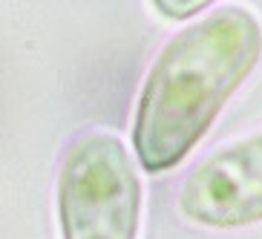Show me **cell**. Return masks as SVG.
Returning a JSON list of instances; mask_svg holds the SVG:
<instances>
[{
	"label": "cell",
	"instance_id": "obj_1",
	"mask_svg": "<svg viewBox=\"0 0 262 239\" xmlns=\"http://www.w3.org/2000/svg\"><path fill=\"white\" fill-rule=\"evenodd\" d=\"M259 55L262 26L242 6H222L179 32L139 98L133 144L141 167L162 173L182 162L254 72Z\"/></svg>",
	"mask_w": 262,
	"mask_h": 239
},
{
	"label": "cell",
	"instance_id": "obj_4",
	"mask_svg": "<svg viewBox=\"0 0 262 239\" xmlns=\"http://www.w3.org/2000/svg\"><path fill=\"white\" fill-rule=\"evenodd\" d=\"M205 3H156L159 12H164L167 17H187V15H196Z\"/></svg>",
	"mask_w": 262,
	"mask_h": 239
},
{
	"label": "cell",
	"instance_id": "obj_3",
	"mask_svg": "<svg viewBox=\"0 0 262 239\" xmlns=\"http://www.w3.org/2000/svg\"><path fill=\"white\" fill-rule=\"evenodd\" d=\"M190 222L208 228H245L262 222V130L216 150L193 167L179 193Z\"/></svg>",
	"mask_w": 262,
	"mask_h": 239
},
{
	"label": "cell",
	"instance_id": "obj_2",
	"mask_svg": "<svg viewBox=\"0 0 262 239\" xmlns=\"http://www.w3.org/2000/svg\"><path fill=\"white\" fill-rule=\"evenodd\" d=\"M141 187L116 136L78 141L63 162L58 213L63 239H136Z\"/></svg>",
	"mask_w": 262,
	"mask_h": 239
}]
</instances>
